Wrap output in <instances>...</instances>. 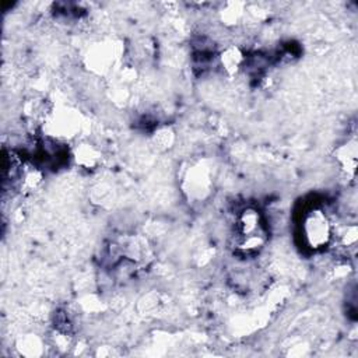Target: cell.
<instances>
[{
	"label": "cell",
	"mask_w": 358,
	"mask_h": 358,
	"mask_svg": "<svg viewBox=\"0 0 358 358\" xmlns=\"http://www.w3.org/2000/svg\"><path fill=\"white\" fill-rule=\"evenodd\" d=\"M235 249L242 255L257 253L267 241V228L259 210L242 208L235 217Z\"/></svg>",
	"instance_id": "6da1fadb"
},
{
	"label": "cell",
	"mask_w": 358,
	"mask_h": 358,
	"mask_svg": "<svg viewBox=\"0 0 358 358\" xmlns=\"http://www.w3.org/2000/svg\"><path fill=\"white\" fill-rule=\"evenodd\" d=\"M302 235L313 249L324 246L330 238V225L320 210H310L302 222Z\"/></svg>",
	"instance_id": "7a4b0ae2"
}]
</instances>
